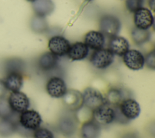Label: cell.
I'll use <instances>...</instances> for the list:
<instances>
[{
	"instance_id": "484cf974",
	"label": "cell",
	"mask_w": 155,
	"mask_h": 138,
	"mask_svg": "<svg viewBox=\"0 0 155 138\" xmlns=\"http://www.w3.org/2000/svg\"><path fill=\"white\" fill-rule=\"evenodd\" d=\"M33 138H54L53 132L48 128L39 127L33 132Z\"/></svg>"
},
{
	"instance_id": "30bf717a",
	"label": "cell",
	"mask_w": 155,
	"mask_h": 138,
	"mask_svg": "<svg viewBox=\"0 0 155 138\" xmlns=\"http://www.w3.org/2000/svg\"><path fill=\"white\" fill-rule=\"evenodd\" d=\"M122 56L124 63L131 70H139L145 65V56L139 50H128Z\"/></svg>"
},
{
	"instance_id": "277c9868",
	"label": "cell",
	"mask_w": 155,
	"mask_h": 138,
	"mask_svg": "<svg viewBox=\"0 0 155 138\" xmlns=\"http://www.w3.org/2000/svg\"><path fill=\"white\" fill-rule=\"evenodd\" d=\"M82 95L83 106L91 111L106 102L102 94L98 90L93 87L86 88Z\"/></svg>"
},
{
	"instance_id": "d4e9b609",
	"label": "cell",
	"mask_w": 155,
	"mask_h": 138,
	"mask_svg": "<svg viewBox=\"0 0 155 138\" xmlns=\"http://www.w3.org/2000/svg\"><path fill=\"white\" fill-rule=\"evenodd\" d=\"M24 68V62L21 59L18 58L10 59L7 61L5 65L6 73L10 71H19L22 73Z\"/></svg>"
},
{
	"instance_id": "4fadbf2b",
	"label": "cell",
	"mask_w": 155,
	"mask_h": 138,
	"mask_svg": "<svg viewBox=\"0 0 155 138\" xmlns=\"http://www.w3.org/2000/svg\"><path fill=\"white\" fill-rule=\"evenodd\" d=\"M134 22L136 27L148 30L153 25L154 18L149 9L141 7L134 12Z\"/></svg>"
},
{
	"instance_id": "2e32d148",
	"label": "cell",
	"mask_w": 155,
	"mask_h": 138,
	"mask_svg": "<svg viewBox=\"0 0 155 138\" xmlns=\"http://www.w3.org/2000/svg\"><path fill=\"white\" fill-rule=\"evenodd\" d=\"M109 50L116 55L122 56L130 48L129 42L124 37L115 36L111 38L109 41Z\"/></svg>"
},
{
	"instance_id": "7a4b0ae2",
	"label": "cell",
	"mask_w": 155,
	"mask_h": 138,
	"mask_svg": "<svg viewBox=\"0 0 155 138\" xmlns=\"http://www.w3.org/2000/svg\"><path fill=\"white\" fill-rule=\"evenodd\" d=\"M114 54L107 48H100L95 50L90 56V61L93 67L98 70H104L109 67L113 62Z\"/></svg>"
},
{
	"instance_id": "7402d4cb",
	"label": "cell",
	"mask_w": 155,
	"mask_h": 138,
	"mask_svg": "<svg viewBox=\"0 0 155 138\" xmlns=\"http://www.w3.org/2000/svg\"><path fill=\"white\" fill-rule=\"evenodd\" d=\"M131 36L133 42L138 45L145 44L149 41L151 38L150 32L148 30L140 29L137 27L132 30Z\"/></svg>"
},
{
	"instance_id": "4316f807",
	"label": "cell",
	"mask_w": 155,
	"mask_h": 138,
	"mask_svg": "<svg viewBox=\"0 0 155 138\" xmlns=\"http://www.w3.org/2000/svg\"><path fill=\"white\" fill-rule=\"evenodd\" d=\"M143 0H126V7L130 12H135L137 10L141 8L143 5Z\"/></svg>"
},
{
	"instance_id": "603a6c76",
	"label": "cell",
	"mask_w": 155,
	"mask_h": 138,
	"mask_svg": "<svg viewBox=\"0 0 155 138\" xmlns=\"http://www.w3.org/2000/svg\"><path fill=\"white\" fill-rule=\"evenodd\" d=\"M30 28L36 33H43L48 29V24L44 17L35 15L30 21Z\"/></svg>"
},
{
	"instance_id": "52a82bcc",
	"label": "cell",
	"mask_w": 155,
	"mask_h": 138,
	"mask_svg": "<svg viewBox=\"0 0 155 138\" xmlns=\"http://www.w3.org/2000/svg\"><path fill=\"white\" fill-rule=\"evenodd\" d=\"M8 104L13 112L21 113L28 109L30 102L27 96L22 91L11 92L7 99Z\"/></svg>"
},
{
	"instance_id": "ac0fdd59",
	"label": "cell",
	"mask_w": 155,
	"mask_h": 138,
	"mask_svg": "<svg viewBox=\"0 0 155 138\" xmlns=\"http://www.w3.org/2000/svg\"><path fill=\"white\" fill-rule=\"evenodd\" d=\"M88 52L89 48L85 43L76 42L70 45L67 54L71 61H81L87 57Z\"/></svg>"
},
{
	"instance_id": "ba28073f",
	"label": "cell",
	"mask_w": 155,
	"mask_h": 138,
	"mask_svg": "<svg viewBox=\"0 0 155 138\" xmlns=\"http://www.w3.org/2000/svg\"><path fill=\"white\" fill-rule=\"evenodd\" d=\"M78 123L76 117L70 113L63 114L58 120V129L59 131L65 136L73 135L78 128Z\"/></svg>"
},
{
	"instance_id": "9c48e42d",
	"label": "cell",
	"mask_w": 155,
	"mask_h": 138,
	"mask_svg": "<svg viewBox=\"0 0 155 138\" xmlns=\"http://www.w3.org/2000/svg\"><path fill=\"white\" fill-rule=\"evenodd\" d=\"M48 94L53 98H62L67 91L64 80L59 76H53L47 82L45 86Z\"/></svg>"
},
{
	"instance_id": "cb8c5ba5",
	"label": "cell",
	"mask_w": 155,
	"mask_h": 138,
	"mask_svg": "<svg viewBox=\"0 0 155 138\" xmlns=\"http://www.w3.org/2000/svg\"><path fill=\"white\" fill-rule=\"evenodd\" d=\"M16 125L9 117L2 118L0 122V134L8 136L13 134L16 130Z\"/></svg>"
},
{
	"instance_id": "1f68e13d",
	"label": "cell",
	"mask_w": 155,
	"mask_h": 138,
	"mask_svg": "<svg viewBox=\"0 0 155 138\" xmlns=\"http://www.w3.org/2000/svg\"><path fill=\"white\" fill-rule=\"evenodd\" d=\"M27 1H28V2H33L35 1H36V0H26Z\"/></svg>"
},
{
	"instance_id": "e0dca14e",
	"label": "cell",
	"mask_w": 155,
	"mask_h": 138,
	"mask_svg": "<svg viewBox=\"0 0 155 138\" xmlns=\"http://www.w3.org/2000/svg\"><path fill=\"white\" fill-rule=\"evenodd\" d=\"M84 43L88 48L99 50L103 48L105 44L104 35L101 31H90L85 35Z\"/></svg>"
},
{
	"instance_id": "5b68a950",
	"label": "cell",
	"mask_w": 155,
	"mask_h": 138,
	"mask_svg": "<svg viewBox=\"0 0 155 138\" xmlns=\"http://www.w3.org/2000/svg\"><path fill=\"white\" fill-rule=\"evenodd\" d=\"M117 107L121 115L128 122L136 119L140 114L139 104L131 97L124 99Z\"/></svg>"
},
{
	"instance_id": "6da1fadb",
	"label": "cell",
	"mask_w": 155,
	"mask_h": 138,
	"mask_svg": "<svg viewBox=\"0 0 155 138\" xmlns=\"http://www.w3.org/2000/svg\"><path fill=\"white\" fill-rule=\"evenodd\" d=\"M116 111L114 107L107 102L92 111V119L101 126H107L115 121Z\"/></svg>"
},
{
	"instance_id": "4dcf8cb0",
	"label": "cell",
	"mask_w": 155,
	"mask_h": 138,
	"mask_svg": "<svg viewBox=\"0 0 155 138\" xmlns=\"http://www.w3.org/2000/svg\"><path fill=\"white\" fill-rule=\"evenodd\" d=\"M149 5L152 10L154 8V0H149Z\"/></svg>"
},
{
	"instance_id": "d6a6232c",
	"label": "cell",
	"mask_w": 155,
	"mask_h": 138,
	"mask_svg": "<svg viewBox=\"0 0 155 138\" xmlns=\"http://www.w3.org/2000/svg\"><path fill=\"white\" fill-rule=\"evenodd\" d=\"M85 1H88V2H90V1H93V0H85Z\"/></svg>"
},
{
	"instance_id": "f546056e",
	"label": "cell",
	"mask_w": 155,
	"mask_h": 138,
	"mask_svg": "<svg viewBox=\"0 0 155 138\" xmlns=\"http://www.w3.org/2000/svg\"><path fill=\"white\" fill-rule=\"evenodd\" d=\"M122 138H139V137L135 133H130L125 134Z\"/></svg>"
},
{
	"instance_id": "9a60e30c",
	"label": "cell",
	"mask_w": 155,
	"mask_h": 138,
	"mask_svg": "<svg viewBox=\"0 0 155 138\" xmlns=\"http://www.w3.org/2000/svg\"><path fill=\"white\" fill-rule=\"evenodd\" d=\"M58 65V57L50 51L42 53L38 60V68L44 72H48L54 70Z\"/></svg>"
},
{
	"instance_id": "7c38bea8",
	"label": "cell",
	"mask_w": 155,
	"mask_h": 138,
	"mask_svg": "<svg viewBox=\"0 0 155 138\" xmlns=\"http://www.w3.org/2000/svg\"><path fill=\"white\" fill-rule=\"evenodd\" d=\"M65 107L69 111H75L83 107L82 93L76 90H67L62 97Z\"/></svg>"
},
{
	"instance_id": "83f0119b",
	"label": "cell",
	"mask_w": 155,
	"mask_h": 138,
	"mask_svg": "<svg viewBox=\"0 0 155 138\" xmlns=\"http://www.w3.org/2000/svg\"><path fill=\"white\" fill-rule=\"evenodd\" d=\"M145 58V64L146 66L153 70L155 68V53L154 50H152L147 53Z\"/></svg>"
},
{
	"instance_id": "d6986e66",
	"label": "cell",
	"mask_w": 155,
	"mask_h": 138,
	"mask_svg": "<svg viewBox=\"0 0 155 138\" xmlns=\"http://www.w3.org/2000/svg\"><path fill=\"white\" fill-rule=\"evenodd\" d=\"M101 132V126L93 119L84 122L80 130L81 138H99Z\"/></svg>"
},
{
	"instance_id": "f1b7e54d",
	"label": "cell",
	"mask_w": 155,
	"mask_h": 138,
	"mask_svg": "<svg viewBox=\"0 0 155 138\" xmlns=\"http://www.w3.org/2000/svg\"><path fill=\"white\" fill-rule=\"evenodd\" d=\"M6 91H7V90L5 87L3 80H0V98H3Z\"/></svg>"
},
{
	"instance_id": "8fae6325",
	"label": "cell",
	"mask_w": 155,
	"mask_h": 138,
	"mask_svg": "<svg viewBox=\"0 0 155 138\" xmlns=\"http://www.w3.org/2000/svg\"><path fill=\"white\" fill-rule=\"evenodd\" d=\"M70 47V44L69 41L62 36H52L48 42L49 50L58 57L67 54Z\"/></svg>"
},
{
	"instance_id": "8992f818",
	"label": "cell",
	"mask_w": 155,
	"mask_h": 138,
	"mask_svg": "<svg viewBox=\"0 0 155 138\" xmlns=\"http://www.w3.org/2000/svg\"><path fill=\"white\" fill-rule=\"evenodd\" d=\"M42 120L40 114L35 110H27L20 113L19 122L24 129L35 131L41 126Z\"/></svg>"
},
{
	"instance_id": "3957f363",
	"label": "cell",
	"mask_w": 155,
	"mask_h": 138,
	"mask_svg": "<svg viewBox=\"0 0 155 138\" xmlns=\"http://www.w3.org/2000/svg\"><path fill=\"white\" fill-rule=\"evenodd\" d=\"M99 26L101 32L107 36H115L121 28L120 20L113 15H104L99 19Z\"/></svg>"
},
{
	"instance_id": "5bb4252c",
	"label": "cell",
	"mask_w": 155,
	"mask_h": 138,
	"mask_svg": "<svg viewBox=\"0 0 155 138\" xmlns=\"http://www.w3.org/2000/svg\"><path fill=\"white\" fill-rule=\"evenodd\" d=\"M2 80L7 90L11 92L20 91L24 82L22 73L19 71L7 72Z\"/></svg>"
},
{
	"instance_id": "ffe728a7",
	"label": "cell",
	"mask_w": 155,
	"mask_h": 138,
	"mask_svg": "<svg viewBox=\"0 0 155 138\" xmlns=\"http://www.w3.org/2000/svg\"><path fill=\"white\" fill-rule=\"evenodd\" d=\"M32 8L36 15L45 17L53 12L54 5L52 0H36L33 2Z\"/></svg>"
},
{
	"instance_id": "44dd1931",
	"label": "cell",
	"mask_w": 155,
	"mask_h": 138,
	"mask_svg": "<svg viewBox=\"0 0 155 138\" xmlns=\"http://www.w3.org/2000/svg\"><path fill=\"white\" fill-rule=\"evenodd\" d=\"M125 98L123 90L117 87H113L107 92L105 99L109 105L113 107H117Z\"/></svg>"
}]
</instances>
